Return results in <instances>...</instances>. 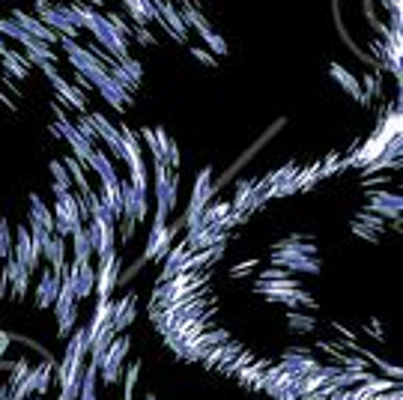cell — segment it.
I'll list each match as a JSON object with an SVG mask.
<instances>
[{
  "label": "cell",
  "mask_w": 403,
  "mask_h": 400,
  "mask_svg": "<svg viewBox=\"0 0 403 400\" xmlns=\"http://www.w3.org/2000/svg\"><path fill=\"white\" fill-rule=\"evenodd\" d=\"M216 191H218V185H212V168H203L200 176L194 179L192 200H188V212H185V227H192L203 215V209L212 203V194Z\"/></svg>",
  "instance_id": "1"
},
{
  "label": "cell",
  "mask_w": 403,
  "mask_h": 400,
  "mask_svg": "<svg viewBox=\"0 0 403 400\" xmlns=\"http://www.w3.org/2000/svg\"><path fill=\"white\" fill-rule=\"evenodd\" d=\"M129 347H131V341L122 334V338H114V344L108 347V353L102 356V362H99V373H102L105 386H114V382L120 379L122 362H126V356H129Z\"/></svg>",
  "instance_id": "2"
},
{
  "label": "cell",
  "mask_w": 403,
  "mask_h": 400,
  "mask_svg": "<svg viewBox=\"0 0 403 400\" xmlns=\"http://www.w3.org/2000/svg\"><path fill=\"white\" fill-rule=\"evenodd\" d=\"M120 281V260H117V251L114 254H105L99 257V269H96V296L99 299H111L114 287Z\"/></svg>",
  "instance_id": "3"
},
{
  "label": "cell",
  "mask_w": 403,
  "mask_h": 400,
  "mask_svg": "<svg viewBox=\"0 0 403 400\" xmlns=\"http://www.w3.org/2000/svg\"><path fill=\"white\" fill-rule=\"evenodd\" d=\"M174 236H177V227H168V224H153L150 236H146L144 260H161V257L170 251V245H174Z\"/></svg>",
  "instance_id": "4"
},
{
  "label": "cell",
  "mask_w": 403,
  "mask_h": 400,
  "mask_svg": "<svg viewBox=\"0 0 403 400\" xmlns=\"http://www.w3.org/2000/svg\"><path fill=\"white\" fill-rule=\"evenodd\" d=\"M138 317V296L126 293L120 302H114V314H111V329L114 332H126Z\"/></svg>",
  "instance_id": "5"
},
{
  "label": "cell",
  "mask_w": 403,
  "mask_h": 400,
  "mask_svg": "<svg viewBox=\"0 0 403 400\" xmlns=\"http://www.w3.org/2000/svg\"><path fill=\"white\" fill-rule=\"evenodd\" d=\"M93 87L99 90V93H102V99L108 102L114 111H122V108H126V105L131 102V96H129L126 90H122L111 75H108V72H105L102 78H96V81H93Z\"/></svg>",
  "instance_id": "6"
},
{
  "label": "cell",
  "mask_w": 403,
  "mask_h": 400,
  "mask_svg": "<svg viewBox=\"0 0 403 400\" xmlns=\"http://www.w3.org/2000/svg\"><path fill=\"white\" fill-rule=\"evenodd\" d=\"M42 254H45L48 263H51L48 269H51L54 275L66 272V266H69V263H66V239H63V236H57V233L48 236V239L42 242Z\"/></svg>",
  "instance_id": "7"
},
{
  "label": "cell",
  "mask_w": 403,
  "mask_h": 400,
  "mask_svg": "<svg viewBox=\"0 0 403 400\" xmlns=\"http://www.w3.org/2000/svg\"><path fill=\"white\" fill-rule=\"evenodd\" d=\"M57 293H60V275H54L51 269H42V278L36 284V305L39 308H54Z\"/></svg>",
  "instance_id": "8"
},
{
  "label": "cell",
  "mask_w": 403,
  "mask_h": 400,
  "mask_svg": "<svg viewBox=\"0 0 403 400\" xmlns=\"http://www.w3.org/2000/svg\"><path fill=\"white\" fill-rule=\"evenodd\" d=\"M84 165L93 170V174H99V183H114V179H120L117 176V168H114V161L105 156L102 150H96V146H93V152H90V159L84 161Z\"/></svg>",
  "instance_id": "9"
},
{
  "label": "cell",
  "mask_w": 403,
  "mask_h": 400,
  "mask_svg": "<svg viewBox=\"0 0 403 400\" xmlns=\"http://www.w3.org/2000/svg\"><path fill=\"white\" fill-rule=\"evenodd\" d=\"M90 353V341H87V329H75V338H69V344H66V356L60 367L66 364H75V362H84Z\"/></svg>",
  "instance_id": "10"
},
{
  "label": "cell",
  "mask_w": 403,
  "mask_h": 400,
  "mask_svg": "<svg viewBox=\"0 0 403 400\" xmlns=\"http://www.w3.org/2000/svg\"><path fill=\"white\" fill-rule=\"evenodd\" d=\"M30 227H42V230L54 233V215H51V209H48L45 203L36 198V194H30Z\"/></svg>",
  "instance_id": "11"
},
{
  "label": "cell",
  "mask_w": 403,
  "mask_h": 400,
  "mask_svg": "<svg viewBox=\"0 0 403 400\" xmlns=\"http://www.w3.org/2000/svg\"><path fill=\"white\" fill-rule=\"evenodd\" d=\"M367 212H382V215L398 218L400 215V194H385V191L371 194V209Z\"/></svg>",
  "instance_id": "12"
},
{
  "label": "cell",
  "mask_w": 403,
  "mask_h": 400,
  "mask_svg": "<svg viewBox=\"0 0 403 400\" xmlns=\"http://www.w3.org/2000/svg\"><path fill=\"white\" fill-rule=\"evenodd\" d=\"M332 78L338 81V84H341L343 90H347V93H350L356 102H361V105L367 102V99H365V90H361V84H359V81L352 78V75H350V72L343 69V66H332Z\"/></svg>",
  "instance_id": "13"
},
{
  "label": "cell",
  "mask_w": 403,
  "mask_h": 400,
  "mask_svg": "<svg viewBox=\"0 0 403 400\" xmlns=\"http://www.w3.org/2000/svg\"><path fill=\"white\" fill-rule=\"evenodd\" d=\"M72 245H75V266L90 263V257H93V245H90V233H87L84 224L72 233Z\"/></svg>",
  "instance_id": "14"
},
{
  "label": "cell",
  "mask_w": 403,
  "mask_h": 400,
  "mask_svg": "<svg viewBox=\"0 0 403 400\" xmlns=\"http://www.w3.org/2000/svg\"><path fill=\"white\" fill-rule=\"evenodd\" d=\"M0 60H3V69H10V75H12V78H27V75H30V63L24 60L21 54L10 51V48H6V51L0 54Z\"/></svg>",
  "instance_id": "15"
},
{
  "label": "cell",
  "mask_w": 403,
  "mask_h": 400,
  "mask_svg": "<svg viewBox=\"0 0 403 400\" xmlns=\"http://www.w3.org/2000/svg\"><path fill=\"white\" fill-rule=\"evenodd\" d=\"M30 379H33L36 395H45L48 386H51V362H42L39 367H30Z\"/></svg>",
  "instance_id": "16"
},
{
  "label": "cell",
  "mask_w": 403,
  "mask_h": 400,
  "mask_svg": "<svg viewBox=\"0 0 403 400\" xmlns=\"http://www.w3.org/2000/svg\"><path fill=\"white\" fill-rule=\"evenodd\" d=\"M66 170H69V179H75L78 183V189H81V194L84 191H90V183H87V170H84V165L75 159V156H69L66 159Z\"/></svg>",
  "instance_id": "17"
},
{
  "label": "cell",
  "mask_w": 403,
  "mask_h": 400,
  "mask_svg": "<svg viewBox=\"0 0 403 400\" xmlns=\"http://www.w3.org/2000/svg\"><path fill=\"white\" fill-rule=\"evenodd\" d=\"M287 325L296 332V334H305V332H314L317 329V320L314 317H305V314H287Z\"/></svg>",
  "instance_id": "18"
},
{
  "label": "cell",
  "mask_w": 403,
  "mask_h": 400,
  "mask_svg": "<svg viewBox=\"0 0 403 400\" xmlns=\"http://www.w3.org/2000/svg\"><path fill=\"white\" fill-rule=\"evenodd\" d=\"M51 174H54V179H57V183L51 185V189H54V198H57V194H66V191H69L72 179H69V170H66L60 161H51Z\"/></svg>",
  "instance_id": "19"
},
{
  "label": "cell",
  "mask_w": 403,
  "mask_h": 400,
  "mask_svg": "<svg viewBox=\"0 0 403 400\" xmlns=\"http://www.w3.org/2000/svg\"><path fill=\"white\" fill-rule=\"evenodd\" d=\"M27 373H30V362H27V358H18V362L12 364V371H10V379H6V386L15 388L24 377H27Z\"/></svg>",
  "instance_id": "20"
},
{
  "label": "cell",
  "mask_w": 403,
  "mask_h": 400,
  "mask_svg": "<svg viewBox=\"0 0 403 400\" xmlns=\"http://www.w3.org/2000/svg\"><path fill=\"white\" fill-rule=\"evenodd\" d=\"M0 257H3V260L12 257V233H10L6 218H0Z\"/></svg>",
  "instance_id": "21"
},
{
  "label": "cell",
  "mask_w": 403,
  "mask_h": 400,
  "mask_svg": "<svg viewBox=\"0 0 403 400\" xmlns=\"http://www.w3.org/2000/svg\"><path fill=\"white\" fill-rule=\"evenodd\" d=\"M254 266H257V260H245V263H239V266L230 269V275H233V278H239V275H248Z\"/></svg>",
  "instance_id": "22"
},
{
  "label": "cell",
  "mask_w": 403,
  "mask_h": 400,
  "mask_svg": "<svg viewBox=\"0 0 403 400\" xmlns=\"http://www.w3.org/2000/svg\"><path fill=\"white\" fill-rule=\"evenodd\" d=\"M131 34L138 36V42H141V45H155V36L146 27H138V30H131Z\"/></svg>",
  "instance_id": "23"
},
{
  "label": "cell",
  "mask_w": 403,
  "mask_h": 400,
  "mask_svg": "<svg viewBox=\"0 0 403 400\" xmlns=\"http://www.w3.org/2000/svg\"><path fill=\"white\" fill-rule=\"evenodd\" d=\"M192 54L197 57V60H203V63H207V66H216V60H212V57H209V54H203V51H200V48H192Z\"/></svg>",
  "instance_id": "24"
},
{
  "label": "cell",
  "mask_w": 403,
  "mask_h": 400,
  "mask_svg": "<svg viewBox=\"0 0 403 400\" xmlns=\"http://www.w3.org/2000/svg\"><path fill=\"white\" fill-rule=\"evenodd\" d=\"M10 334H6V332H0V358H3L6 356V349H10Z\"/></svg>",
  "instance_id": "25"
},
{
  "label": "cell",
  "mask_w": 403,
  "mask_h": 400,
  "mask_svg": "<svg viewBox=\"0 0 403 400\" xmlns=\"http://www.w3.org/2000/svg\"><path fill=\"white\" fill-rule=\"evenodd\" d=\"M281 400H299V397H296V395H287V397H281Z\"/></svg>",
  "instance_id": "26"
},
{
  "label": "cell",
  "mask_w": 403,
  "mask_h": 400,
  "mask_svg": "<svg viewBox=\"0 0 403 400\" xmlns=\"http://www.w3.org/2000/svg\"><path fill=\"white\" fill-rule=\"evenodd\" d=\"M146 400H155V397H153V395H150V397H146Z\"/></svg>",
  "instance_id": "27"
}]
</instances>
